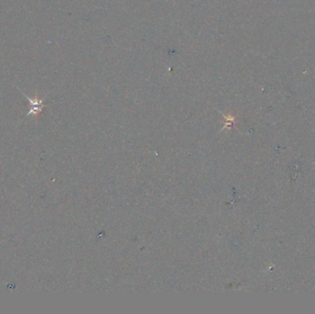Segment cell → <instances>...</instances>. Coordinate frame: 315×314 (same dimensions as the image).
Wrapping results in <instances>:
<instances>
[{"label":"cell","mask_w":315,"mask_h":314,"mask_svg":"<svg viewBox=\"0 0 315 314\" xmlns=\"http://www.w3.org/2000/svg\"><path fill=\"white\" fill-rule=\"evenodd\" d=\"M25 97L27 98V100L30 101L31 103V111L29 112L28 115H31V114H34V115H37L39 113H41V111L43 110V107H44V104H43V101L42 100H38V99H35V100H31L30 99L28 96L25 95Z\"/></svg>","instance_id":"obj_1"}]
</instances>
